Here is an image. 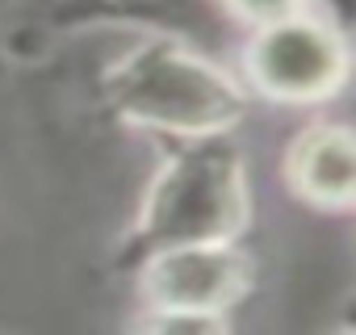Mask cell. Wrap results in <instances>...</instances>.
Instances as JSON below:
<instances>
[{
  "instance_id": "obj_2",
  "label": "cell",
  "mask_w": 356,
  "mask_h": 335,
  "mask_svg": "<svg viewBox=\"0 0 356 335\" xmlns=\"http://www.w3.org/2000/svg\"><path fill=\"white\" fill-rule=\"evenodd\" d=\"M97 92L118 126L151 138L235 134L252 109L243 80L222 59L168 34H138L105 67Z\"/></svg>"
},
{
  "instance_id": "obj_6",
  "label": "cell",
  "mask_w": 356,
  "mask_h": 335,
  "mask_svg": "<svg viewBox=\"0 0 356 335\" xmlns=\"http://www.w3.org/2000/svg\"><path fill=\"white\" fill-rule=\"evenodd\" d=\"M218 5L231 26L256 30V26H268V22H281V17H293L306 9H318V0H218Z\"/></svg>"
},
{
  "instance_id": "obj_3",
  "label": "cell",
  "mask_w": 356,
  "mask_h": 335,
  "mask_svg": "<svg viewBox=\"0 0 356 335\" xmlns=\"http://www.w3.org/2000/svg\"><path fill=\"white\" fill-rule=\"evenodd\" d=\"M138 331L155 335H218L235 306L252 293V260L243 243H185L151 252L134 272Z\"/></svg>"
},
{
  "instance_id": "obj_5",
  "label": "cell",
  "mask_w": 356,
  "mask_h": 335,
  "mask_svg": "<svg viewBox=\"0 0 356 335\" xmlns=\"http://www.w3.org/2000/svg\"><path fill=\"white\" fill-rule=\"evenodd\" d=\"M285 189L318 210V214H348L356 202V151L352 130L343 122H310L302 126L281 159Z\"/></svg>"
},
{
  "instance_id": "obj_4",
  "label": "cell",
  "mask_w": 356,
  "mask_h": 335,
  "mask_svg": "<svg viewBox=\"0 0 356 335\" xmlns=\"http://www.w3.org/2000/svg\"><path fill=\"white\" fill-rule=\"evenodd\" d=\"M252 101L310 109L343 92L352 76V51L343 22L323 9H306L248 30L239 47V72Z\"/></svg>"
},
{
  "instance_id": "obj_1",
  "label": "cell",
  "mask_w": 356,
  "mask_h": 335,
  "mask_svg": "<svg viewBox=\"0 0 356 335\" xmlns=\"http://www.w3.org/2000/svg\"><path fill=\"white\" fill-rule=\"evenodd\" d=\"M155 142V172L113 260L122 277H130L151 252L185 243H235L252 227V181L235 134Z\"/></svg>"
}]
</instances>
